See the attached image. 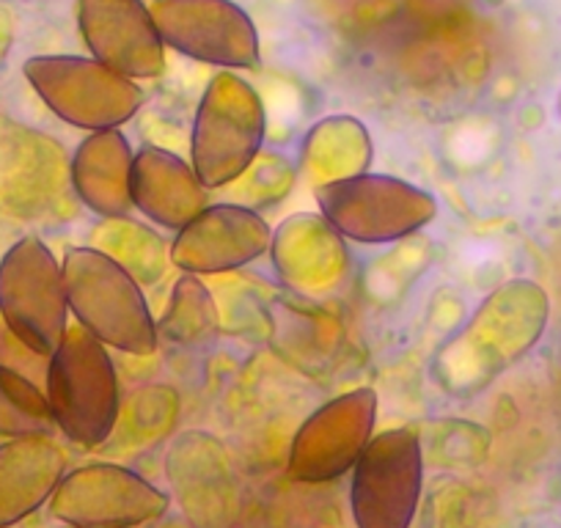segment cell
<instances>
[{
  "label": "cell",
  "instance_id": "cell-8",
  "mask_svg": "<svg viewBox=\"0 0 561 528\" xmlns=\"http://www.w3.org/2000/svg\"><path fill=\"white\" fill-rule=\"evenodd\" d=\"M169 495L149 479L113 462H91L61 479L50 515L61 526L138 528L169 512Z\"/></svg>",
  "mask_w": 561,
  "mask_h": 528
},
{
  "label": "cell",
  "instance_id": "cell-6",
  "mask_svg": "<svg viewBox=\"0 0 561 528\" xmlns=\"http://www.w3.org/2000/svg\"><path fill=\"white\" fill-rule=\"evenodd\" d=\"M23 72L58 118L89 133L118 129L147 100L133 80L96 58L34 56Z\"/></svg>",
  "mask_w": 561,
  "mask_h": 528
},
{
  "label": "cell",
  "instance_id": "cell-21",
  "mask_svg": "<svg viewBox=\"0 0 561 528\" xmlns=\"http://www.w3.org/2000/svg\"><path fill=\"white\" fill-rule=\"evenodd\" d=\"M47 364H50V358L25 347L12 331L0 322V366H7V369L18 371V375L28 377V380L39 382V386L45 388Z\"/></svg>",
  "mask_w": 561,
  "mask_h": 528
},
{
  "label": "cell",
  "instance_id": "cell-16",
  "mask_svg": "<svg viewBox=\"0 0 561 528\" xmlns=\"http://www.w3.org/2000/svg\"><path fill=\"white\" fill-rule=\"evenodd\" d=\"M135 152L122 129H102L91 133L75 149L69 163V182L80 202L105 220L127 218L129 176H133Z\"/></svg>",
  "mask_w": 561,
  "mask_h": 528
},
{
  "label": "cell",
  "instance_id": "cell-18",
  "mask_svg": "<svg viewBox=\"0 0 561 528\" xmlns=\"http://www.w3.org/2000/svg\"><path fill=\"white\" fill-rule=\"evenodd\" d=\"M56 435L45 388L18 371L0 366V438Z\"/></svg>",
  "mask_w": 561,
  "mask_h": 528
},
{
  "label": "cell",
  "instance_id": "cell-17",
  "mask_svg": "<svg viewBox=\"0 0 561 528\" xmlns=\"http://www.w3.org/2000/svg\"><path fill=\"white\" fill-rule=\"evenodd\" d=\"M306 154H325V158L306 165L320 185H328V182L364 174L366 163L371 160V144L358 122L331 118V122L317 124L309 144H306Z\"/></svg>",
  "mask_w": 561,
  "mask_h": 528
},
{
  "label": "cell",
  "instance_id": "cell-3",
  "mask_svg": "<svg viewBox=\"0 0 561 528\" xmlns=\"http://www.w3.org/2000/svg\"><path fill=\"white\" fill-rule=\"evenodd\" d=\"M322 220L344 240L391 245L433 223L438 204L427 191L388 174H355L317 185Z\"/></svg>",
  "mask_w": 561,
  "mask_h": 528
},
{
  "label": "cell",
  "instance_id": "cell-22",
  "mask_svg": "<svg viewBox=\"0 0 561 528\" xmlns=\"http://www.w3.org/2000/svg\"><path fill=\"white\" fill-rule=\"evenodd\" d=\"M61 528H78V526H61Z\"/></svg>",
  "mask_w": 561,
  "mask_h": 528
},
{
  "label": "cell",
  "instance_id": "cell-2",
  "mask_svg": "<svg viewBox=\"0 0 561 528\" xmlns=\"http://www.w3.org/2000/svg\"><path fill=\"white\" fill-rule=\"evenodd\" d=\"M45 397L56 433L75 446L100 449L122 411L116 364L105 344L80 325H69L47 364Z\"/></svg>",
  "mask_w": 561,
  "mask_h": 528
},
{
  "label": "cell",
  "instance_id": "cell-14",
  "mask_svg": "<svg viewBox=\"0 0 561 528\" xmlns=\"http://www.w3.org/2000/svg\"><path fill=\"white\" fill-rule=\"evenodd\" d=\"M129 202L144 218L171 231L185 229L198 213L209 207L207 187L202 185L193 165L152 144L135 152Z\"/></svg>",
  "mask_w": 561,
  "mask_h": 528
},
{
  "label": "cell",
  "instance_id": "cell-1",
  "mask_svg": "<svg viewBox=\"0 0 561 528\" xmlns=\"http://www.w3.org/2000/svg\"><path fill=\"white\" fill-rule=\"evenodd\" d=\"M69 314L107 349L152 355L158 349V322L149 311L138 278L94 245H72L61 259Z\"/></svg>",
  "mask_w": 561,
  "mask_h": 528
},
{
  "label": "cell",
  "instance_id": "cell-7",
  "mask_svg": "<svg viewBox=\"0 0 561 528\" xmlns=\"http://www.w3.org/2000/svg\"><path fill=\"white\" fill-rule=\"evenodd\" d=\"M424 490V451L413 427L382 429L350 471L355 528H410Z\"/></svg>",
  "mask_w": 561,
  "mask_h": 528
},
{
  "label": "cell",
  "instance_id": "cell-13",
  "mask_svg": "<svg viewBox=\"0 0 561 528\" xmlns=\"http://www.w3.org/2000/svg\"><path fill=\"white\" fill-rule=\"evenodd\" d=\"M80 34L100 64L124 78H158L165 45L144 0H80Z\"/></svg>",
  "mask_w": 561,
  "mask_h": 528
},
{
  "label": "cell",
  "instance_id": "cell-10",
  "mask_svg": "<svg viewBox=\"0 0 561 528\" xmlns=\"http://www.w3.org/2000/svg\"><path fill=\"white\" fill-rule=\"evenodd\" d=\"M545 317H548V300L539 292L537 284L515 282L490 295L460 342L455 338L446 353V358L457 355V364L466 369L457 377L455 386H460L462 377L490 380L495 371L520 358L542 333Z\"/></svg>",
  "mask_w": 561,
  "mask_h": 528
},
{
  "label": "cell",
  "instance_id": "cell-20",
  "mask_svg": "<svg viewBox=\"0 0 561 528\" xmlns=\"http://www.w3.org/2000/svg\"><path fill=\"white\" fill-rule=\"evenodd\" d=\"M96 234L102 237V248L107 256L116 259L122 267H127L138 284H152L163 276L165 264L171 262L169 251H165L163 240L154 231L144 229V226L133 223L129 218L105 220Z\"/></svg>",
  "mask_w": 561,
  "mask_h": 528
},
{
  "label": "cell",
  "instance_id": "cell-19",
  "mask_svg": "<svg viewBox=\"0 0 561 528\" xmlns=\"http://www.w3.org/2000/svg\"><path fill=\"white\" fill-rule=\"evenodd\" d=\"M218 328V311H215L213 292L202 284V278L185 276L174 284L169 311L158 322V336L171 344H196L209 338Z\"/></svg>",
  "mask_w": 561,
  "mask_h": 528
},
{
  "label": "cell",
  "instance_id": "cell-5",
  "mask_svg": "<svg viewBox=\"0 0 561 528\" xmlns=\"http://www.w3.org/2000/svg\"><path fill=\"white\" fill-rule=\"evenodd\" d=\"M0 322L50 358L69 331L64 271L39 237H23L0 259Z\"/></svg>",
  "mask_w": 561,
  "mask_h": 528
},
{
  "label": "cell",
  "instance_id": "cell-9",
  "mask_svg": "<svg viewBox=\"0 0 561 528\" xmlns=\"http://www.w3.org/2000/svg\"><path fill=\"white\" fill-rule=\"evenodd\" d=\"M377 393L355 388L317 408L295 433L287 471L300 484H328L347 477L375 438Z\"/></svg>",
  "mask_w": 561,
  "mask_h": 528
},
{
  "label": "cell",
  "instance_id": "cell-11",
  "mask_svg": "<svg viewBox=\"0 0 561 528\" xmlns=\"http://www.w3.org/2000/svg\"><path fill=\"white\" fill-rule=\"evenodd\" d=\"M149 12L163 45L193 61L226 69L262 64L256 28L231 0H154Z\"/></svg>",
  "mask_w": 561,
  "mask_h": 528
},
{
  "label": "cell",
  "instance_id": "cell-15",
  "mask_svg": "<svg viewBox=\"0 0 561 528\" xmlns=\"http://www.w3.org/2000/svg\"><path fill=\"white\" fill-rule=\"evenodd\" d=\"M67 477V455L53 435H28L0 444V528L34 515Z\"/></svg>",
  "mask_w": 561,
  "mask_h": 528
},
{
  "label": "cell",
  "instance_id": "cell-4",
  "mask_svg": "<svg viewBox=\"0 0 561 528\" xmlns=\"http://www.w3.org/2000/svg\"><path fill=\"white\" fill-rule=\"evenodd\" d=\"M264 107L256 91L231 72L204 91L191 136V165L207 191L240 180L262 152Z\"/></svg>",
  "mask_w": 561,
  "mask_h": 528
},
{
  "label": "cell",
  "instance_id": "cell-12",
  "mask_svg": "<svg viewBox=\"0 0 561 528\" xmlns=\"http://www.w3.org/2000/svg\"><path fill=\"white\" fill-rule=\"evenodd\" d=\"M273 245L267 220L242 204H209L169 248L174 267L191 276H218L256 262Z\"/></svg>",
  "mask_w": 561,
  "mask_h": 528
}]
</instances>
